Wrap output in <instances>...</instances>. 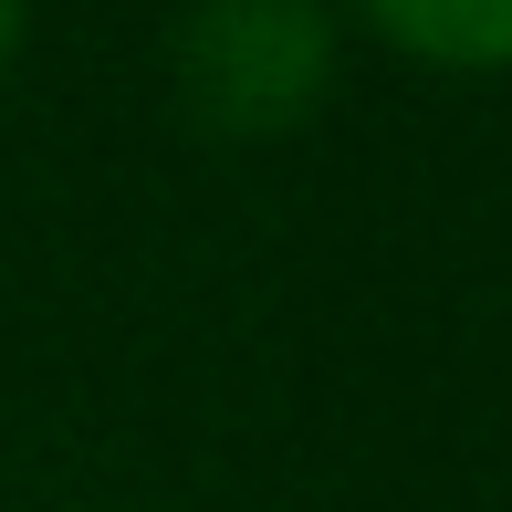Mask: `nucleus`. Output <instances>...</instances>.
I'll return each mask as SVG.
<instances>
[{
	"mask_svg": "<svg viewBox=\"0 0 512 512\" xmlns=\"http://www.w3.org/2000/svg\"><path fill=\"white\" fill-rule=\"evenodd\" d=\"M324 74H335V42L314 0H199L178 21V95L220 136L293 126L324 95Z\"/></svg>",
	"mask_w": 512,
	"mask_h": 512,
	"instance_id": "obj_1",
	"label": "nucleus"
},
{
	"mask_svg": "<svg viewBox=\"0 0 512 512\" xmlns=\"http://www.w3.org/2000/svg\"><path fill=\"white\" fill-rule=\"evenodd\" d=\"M366 11H377V32H398L429 63H460V74L512 63V0H366Z\"/></svg>",
	"mask_w": 512,
	"mask_h": 512,
	"instance_id": "obj_2",
	"label": "nucleus"
},
{
	"mask_svg": "<svg viewBox=\"0 0 512 512\" xmlns=\"http://www.w3.org/2000/svg\"><path fill=\"white\" fill-rule=\"evenodd\" d=\"M11 53H21V0H0V74H11Z\"/></svg>",
	"mask_w": 512,
	"mask_h": 512,
	"instance_id": "obj_3",
	"label": "nucleus"
}]
</instances>
